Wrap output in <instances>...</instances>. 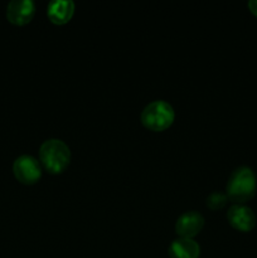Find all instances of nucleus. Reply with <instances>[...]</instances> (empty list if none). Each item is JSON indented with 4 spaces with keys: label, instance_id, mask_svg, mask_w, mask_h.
<instances>
[{
    "label": "nucleus",
    "instance_id": "obj_3",
    "mask_svg": "<svg viewBox=\"0 0 257 258\" xmlns=\"http://www.w3.org/2000/svg\"><path fill=\"white\" fill-rule=\"evenodd\" d=\"M175 113L170 103L158 100L149 103L141 113V122L151 131H164L173 123Z\"/></svg>",
    "mask_w": 257,
    "mask_h": 258
},
{
    "label": "nucleus",
    "instance_id": "obj_7",
    "mask_svg": "<svg viewBox=\"0 0 257 258\" xmlns=\"http://www.w3.org/2000/svg\"><path fill=\"white\" fill-rule=\"evenodd\" d=\"M227 219L234 229L241 232H249L256 224V217L251 208L243 204H234L227 213Z\"/></svg>",
    "mask_w": 257,
    "mask_h": 258
},
{
    "label": "nucleus",
    "instance_id": "obj_6",
    "mask_svg": "<svg viewBox=\"0 0 257 258\" xmlns=\"http://www.w3.org/2000/svg\"><path fill=\"white\" fill-rule=\"evenodd\" d=\"M204 226V218L196 211H189L181 214L175 223V232L180 238H191L202 231Z\"/></svg>",
    "mask_w": 257,
    "mask_h": 258
},
{
    "label": "nucleus",
    "instance_id": "obj_1",
    "mask_svg": "<svg viewBox=\"0 0 257 258\" xmlns=\"http://www.w3.org/2000/svg\"><path fill=\"white\" fill-rule=\"evenodd\" d=\"M257 181L252 169L247 166L237 168L231 174L227 183V197L236 204H242L252 199L256 194Z\"/></svg>",
    "mask_w": 257,
    "mask_h": 258
},
{
    "label": "nucleus",
    "instance_id": "obj_11",
    "mask_svg": "<svg viewBox=\"0 0 257 258\" xmlns=\"http://www.w3.org/2000/svg\"><path fill=\"white\" fill-rule=\"evenodd\" d=\"M248 8L251 10V13L257 17V0H252V2L248 3Z\"/></svg>",
    "mask_w": 257,
    "mask_h": 258
},
{
    "label": "nucleus",
    "instance_id": "obj_9",
    "mask_svg": "<svg viewBox=\"0 0 257 258\" xmlns=\"http://www.w3.org/2000/svg\"><path fill=\"white\" fill-rule=\"evenodd\" d=\"M201 247L191 238H178L169 247L170 258H198Z\"/></svg>",
    "mask_w": 257,
    "mask_h": 258
},
{
    "label": "nucleus",
    "instance_id": "obj_8",
    "mask_svg": "<svg viewBox=\"0 0 257 258\" xmlns=\"http://www.w3.org/2000/svg\"><path fill=\"white\" fill-rule=\"evenodd\" d=\"M75 13V3L72 0H55L47 7V14L50 22L62 25L71 20Z\"/></svg>",
    "mask_w": 257,
    "mask_h": 258
},
{
    "label": "nucleus",
    "instance_id": "obj_2",
    "mask_svg": "<svg viewBox=\"0 0 257 258\" xmlns=\"http://www.w3.org/2000/svg\"><path fill=\"white\" fill-rule=\"evenodd\" d=\"M39 160L45 170L52 174H59L70 165L71 150L65 141L49 139L40 145Z\"/></svg>",
    "mask_w": 257,
    "mask_h": 258
},
{
    "label": "nucleus",
    "instance_id": "obj_4",
    "mask_svg": "<svg viewBox=\"0 0 257 258\" xmlns=\"http://www.w3.org/2000/svg\"><path fill=\"white\" fill-rule=\"evenodd\" d=\"M13 173L20 183L30 185L42 176V165L34 156L22 155L13 164Z\"/></svg>",
    "mask_w": 257,
    "mask_h": 258
},
{
    "label": "nucleus",
    "instance_id": "obj_10",
    "mask_svg": "<svg viewBox=\"0 0 257 258\" xmlns=\"http://www.w3.org/2000/svg\"><path fill=\"white\" fill-rule=\"evenodd\" d=\"M228 197L227 194L219 193V191H214V193L209 194L207 197V207L211 208L212 211H217V209H222L227 204Z\"/></svg>",
    "mask_w": 257,
    "mask_h": 258
},
{
    "label": "nucleus",
    "instance_id": "obj_5",
    "mask_svg": "<svg viewBox=\"0 0 257 258\" xmlns=\"http://www.w3.org/2000/svg\"><path fill=\"white\" fill-rule=\"evenodd\" d=\"M35 14V4L32 0H13L7 7V18L12 24L25 25Z\"/></svg>",
    "mask_w": 257,
    "mask_h": 258
}]
</instances>
